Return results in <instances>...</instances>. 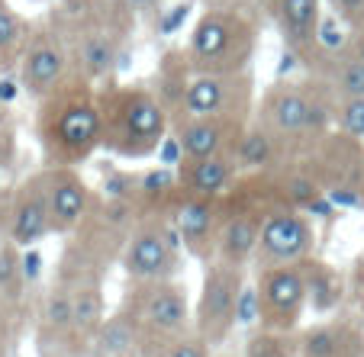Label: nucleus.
Listing matches in <instances>:
<instances>
[{"mask_svg":"<svg viewBox=\"0 0 364 357\" xmlns=\"http://www.w3.org/2000/svg\"><path fill=\"white\" fill-rule=\"evenodd\" d=\"M52 232L48 226V213L42 203V193L36 187V180L20 187V197L14 203V216H10V238L20 248H33L36 241H42Z\"/></svg>","mask_w":364,"mask_h":357,"instance_id":"nucleus-17","label":"nucleus"},{"mask_svg":"<svg viewBox=\"0 0 364 357\" xmlns=\"http://www.w3.org/2000/svg\"><path fill=\"white\" fill-rule=\"evenodd\" d=\"M245 287V270L235 264L210 261L200 287V300L193 309V335L203 338L210 348H220L235 329V300Z\"/></svg>","mask_w":364,"mask_h":357,"instance_id":"nucleus-5","label":"nucleus"},{"mask_svg":"<svg viewBox=\"0 0 364 357\" xmlns=\"http://www.w3.org/2000/svg\"><path fill=\"white\" fill-rule=\"evenodd\" d=\"M20 258L14 254V248H4L0 251V287L4 290H16L20 283Z\"/></svg>","mask_w":364,"mask_h":357,"instance_id":"nucleus-36","label":"nucleus"},{"mask_svg":"<svg viewBox=\"0 0 364 357\" xmlns=\"http://www.w3.org/2000/svg\"><path fill=\"white\" fill-rule=\"evenodd\" d=\"M136 193H139V180L132 174L110 171L103 177V197L110 199V203H132Z\"/></svg>","mask_w":364,"mask_h":357,"instance_id":"nucleus-29","label":"nucleus"},{"mask_svg":"<svg viewBox=\"0 0 364 357\" xmlns=\"http://www.w3.org/2000/svg\"><path fill=\"white\" fill-rule=\"evenodd\" d=\"M258 322L271 331H294L306 306V283L300 264H268L258 270Z\"/></svg>","mask_w":364,"mask_h":357,"instance_id":"nucleus-8","label":"nucleus"},{"mask_svg":"<svg viewBox=\"0 0 364 357\" xmlns=\"http://www.w3.org/2000/svg\"><path fill=\"white\" fill-rule=\"evenodd\" d=\"M23 42V23L10 10L7 0H0V58H10Z\"/></svg>","mask_w":364,"mask_h":357,"instance_id":"nucleus-28","label":"nucleus"},{"mask_svg":"<svg viewBox=\"0 0 364 357\" xmlns=\"http://www.w3.org/2000/svg\"><path fill=\"white\" fill-rule=\"evenodd\" d=\"M178 248L181 238L168 229H139L123 251V268L136 283L171 280V274L178 270Z\"/></svg>","mask_w":364,"mask_h":357,"instance_id":"nucleus-11","label":"nucleus"},{"mask_svg":"<svg viewBox=\"0 0 364 357\" xmlns=\"http://www.w3.org/2000/svg\"><path fill=\"white\" fill-rule=\"evenodd\" d=\"M113 58H117V52H113V45L107 39H90L87 45H84V68H87L90 75H103V71H110Z\"/></svg>","mask_w":364,"mask_h":357,"instance_id":"nucleus-31","label":"nucleus"},{"mask_svg":"<svg viewBox=\"0 0 364 357\" xmlns=\"http://www.w3.org/2000/svg\"><path fill=\"white\" fill-rule=\"evenodd\" d=\"M216 232H220V209L216 199L187 197L178 207V238L191 248L193 254H210L216 248Z\"/></svg>","mask_w":364,"mask_h":357,"instance_id":"nucleus-15","label":"nucleus"},{"mask_svg":"<svg viewBox=\"0 0 364 357\" xmlns=\"http://www.w3.org/2000/svg\"><path fill=\"white\" fill-rule=\"evenodd\" d=\"M300 357H361L364 341L342 325H319L300 338Z\"/></svg>","mask_w":364,"mask_h":357,"instance_id":"nucleus-20","label":"nucleus"},{"mask_svg":"<svg viewBox=\"0 0 364 357\" xmlns=\"http://www.w3.org/2000/svg\"><path fill=\"white\" fill-rule=\"evenodd\" d=\"M332 7V16L345 23L348 29L364 26V0H326Z\"/></svg>","mask_w":364,"mask_h":357,"instance_id":"nucleus-34","label":"nucleus"},{"mask_svg":"<svg viewBox=\"0 0 364 357\" xmlns=\"http://www.w3.org/2000/svg\"><path fill=\"white\" fill-rule=\"evenodd\" d=\"M313 251V229L306 216L296 209H268L258 226V248L255 254L264 258V264H300Z\"/></svg>","mask_w":364,"mask_h":357,"instance_id":"nucleus-9","label":"nucleus"},{"mask_svg":"<svg viewBox=\"0 0 364 357\" xmlns=\"http://www.w3.org/2000/svg\"><path fill=\"white\" fill-rule=\"evenodd\" d=\"M274 142L277 138L271 136L268 129H242L239 142H235L232 155L239 158V165L245 167H268L274 161Z\"/></svg>","mask_w":364,"mask_h":357,"instance_id":"nucleus-24","label":"nucleus"},{"mask_svg":"<svg viewBox=\"0 0 364 357\" xmlns=\"http://www.w3.org/2000/svg\"><path fill=\"white\" fill-rule=\"evenodd\" d=\"M338 123L348 132L351 138H364V97H355V100H342L338 104Z\"/></svg>","mask_w":364,"mask_h":357,"instance_id":"nucleus-32","label":"nucleus"},{"mask_svg":"<svg viewBox=\"0 0 364 357\" xmlns=\"http://www.w3.org/2000/svg\"><path fill=\"white\" fill-rule=\"evenodd\" d=\"M268 7L290 52H306L316 45L323 0H268Z\"/></svg>","mask_w":364,"mask_h":357,"instance_id":"nucleus-14","label":"nucleus"},{"mask_svg":"<svg viewBox=\"0 0 364 357\" xmlns=\"http://www.w3.org/2000/svg\"><path fill=\"white\" fill-rule=\"evenodd\" d=\"M258 29L239 7H213L197 20L187 62L197 75H239L255 55Z\"/></svg>","mask_w":364,"mask_h":357,"instance_id":"nucleus-3","label":"nucleus"},{"mask_svg":"<svg viewBox=\"0 0 364 357\" xmlns=\"http://www.w3.org/2000/svg\"><path fill=\"white\" fill-rule=\"evenodd\" d=\"M245 357H300V344L290 338V331H255L245 344Z\"/></svg>","mask_w":364,"mask_h":357,"instance_id":"nucleus-25","label":"nucleus"},{"mask_svg":"<svg viewBox=\"0 0 364 357\" xmlns=\"http://www.w3.org/2000/svg\"><path fill=\"white\" fill-rule=\"evenodd\" d=\"M20 94V87H16V81H10V77H4L0 81V104H10L14 97Z\"/></svg>","mask_w":364,"mask_h":357,"instance_id":"nucleus-39","label":"nucleus"},{"mask_svg":"<svg viewBox=\"0 0 364 357\" xmlns=\"http://www.w3.org/2000/svg\"><path fill=\"white\" fill-rule=\"evenodd\" d=\"M33 180L42 193L52 232H71V229L81 226L90 207V190L75 174V167H46Z\"/></svg>","mask_w":364,"mask_h":357,"instance_id":"nucleus-10","label":"nucleus"},{"mask_svg":"<svg viewBox=\"0 0 364 357\" xmlns=\"http://www.w3.org/2000/svg\"><path fill=\"white\" fill-rule=\"evenodd\" d=\"M97 106H100V148L119 158H149L168 136L165 104L142 87L103 90L97 94Z\"/></svg>","mask_w":364,"mask_h":357,"instance_id":"nucleus-2","label":"nucleus"},{"mask_svg":"<svg viewBox=\"0 0 364 357\" xmlns=\"http://www.w3.org/2000/svg\"><path fill=\"white\" fill-rule=\"evenodd\" d=\"M242 129H245L242 123H229V119L184 116V123L178 126V136L174 138H178L184 158H213V155H232Z\"/></svg>","mask_w":364,"mask_h":357,"instance_id":"nucleus-12","label":"nucleus"},{"mask_svg":"<svg viewBox=\"0 0 364 357\" xmlns=\"http://www.w3.org/2000/svg\"><path fill=\"white\" fill-rule=\"evenodd\" d=\"M46 329H52L55 335H68L71 331V293L68 290H52L46 300Z\"/></svg>","mask_w":364,"mask_h":357,"instance_id":"nucleus-26","label":"nucleus"},{"mask_svg":"<svg viewBox=\"0 0 364 357\" xmlns=\"http://www.w3.org/2000/svg\"><path fill=\"white\" fill-rule=\"evenodd\" d=\"M139 190H142L145 197H161V193L174 190V171L159 165L155 171H149L142 180H139Z\"/></svg>","mask_w":364,"mask_h":357,"instance_id":"nucleus-33","label":"nucleus"},{"mask_svg":"<svg viewBox=\"0 0 364 357\" xmlns=\"http://www.w3.org/2000/svg\"><path fill=\"white\" fill-rule=\"evenodd\" d=\"M351 55L364 62V26L355 29V39H351Z\"/></svg>","mask_w":364,"mask_h":357,"instance_id":"nucleus-40","label":"nucleus"},{"mask_svg":"<svg viewBox=\"0 0 364 357\" xmlns=\"http://www.w3.org/2000/svg\"><path fill=\"white\" fill-rule=\"evenodd\" d=\"M332 62H329V81L326 87L338 97V100H355V97H364V62L355 58L351 52H345L338 58V52H332Z\"/></svg>","mask_w":364,"mask_h":357,"instance_id":"nucleus-22","label":"nucleus"},{"mask_svg":"<svg viewBox=\"0 0 364 357\" xmlns=\"http://www.w3.org/2000/svg\"><path fill=\"white\" fill-rule=\"evenodd\" d=\"M300 270H303V283H306V300L316 306V312H329L338 302V296H342V283H338L336 270L329 264L309 261V258L300 261Z\"/></svg>","mask_w":364,"mask_h":357,"instance_id":"nucleus-21","label":"nucleus"},{"mask_svg":"<svg viewBox=\"0 0 364 357\" xmlns=\"http://www.w3.org/2000/svg\"><path fill=\"white\" fill-rule=\"evenodd\" d=\"M252 322H258V293H255V287H242L239 300H235V325Z\"/></svg>","mask_w":364,"mask_h":357,"instance_id":"nucleus-35","label":"nucleus"},{"mask_svg":"<svg viewBox=\"0 0 364 357\" xmlns=\"http://www.w3.org/2000/svg\"><path fill=\"white\" fill-rule=\"evenodd\" d=\"M39 145L46 167H75L100 148V106L97 94L81 84H58L42 97Z\"/></svg>","mask_w":364,"mask_h":357,"instance_id":"nucleus-1","label":"nucleus"},{"mask_svg":"<svg viewBox=\"0 0 364 357\" xmlns=\"http://www.w3.org/2000/svg\"><path fill=\"white\" fill-rule=\"evenodd\" d=\"M178 106L184 116H213L229 123H245L252 110V77L239 75H197L184 84Z\"/></svg>","mask_w":364,"mask_h":357,"instance_id":"nucleus-7","label":"nucleus"},{"mask_svg":"<svg viewBox=\"0 0 364 357\" xmlns=\"http://www.w3.org/2000/svg\"><path fill=\"white\" fill-rule=\"evenodd\" d=\"M20 274H23V280H39V274H42V254L36 251V245L33 248H26V254L20 258Z\"/></svg>","mask_w":364,"mask_h":357,"instance_id":"nucleus-37","label":"nucleus"},{"mask_svg":"<svg viewBox=\"0 0 364 357\" xmlns=\"http://www.w3.org/2000/svg\"><path fill=\"white\" fill-rule=\"evenodd\" d=\"M210 351L213 348H210L203 338L193 335V329H191V331H184L181 338L161 344L159 351H151V354H145V357H210Z\"/></svg>","mask_w":364,"mask_h":357,"instance_id":"nucleus-27","label":"nucleus"},{"mask_svg":"<svg viewBox=\"0 0 364 357\" xmlns=\"http://www.w3.org/2000/svg\"><path fill=\"white\" fill-rule=\"evenodd\" d=\"M126 312L142 338V357L191 331V300L187 290L174 280L139 283V290L126 302Z\"/></svg>","mask_w":364,"mask_h":357,"instance_id":"nucleus-4","label":"nucleus"},{"mask_svg":"<svg viewBox=\"0 0 364 357\" xmlns=\"http://www.w3.org/2000/svg\"><path fill=\"white\" fill-rule=\"evenodd\" d=\"M171 10H174V13H171V16H165V20L159 23L161 33H174V29H178L181 23H184V16H187V7H171Z\"/></svg>","mask_w":364,"mask_h":357,"instance_id":"nucleus-38","label":"nucleus"},{"mask_svg":"<svg viewBox=\"0 0 364 357\" xmlns=\"http://www.w3.org/2000/svg\"><path fill=\"white\" fill-rule=\"evenodd\" d=\"M316 45L326 48V55L332 52H342L345 48V23L338 16H319V26H316Z\"/></svg>","mask_w":364,"mask_h":357,"instance_id":"nucleus-30","label":"nucleus"},{"mask_svg":"<svg viewBox=\"0 0 364 357\" xmlns=\"http://www.w3.org/2000/svg\"><path fill=\"white\" fill-rule=\"evenodd\" d=\"M68 55L52 35H36L23 52V90L33 97H46L65 81Z\"/></svg>","mask_w":364,"mask_h":357,"instance_id":"nucleus-13","label":"nucleus"},{"mask_svg":"<svg viewBox=\"0 0 364 357\" xmlns=\"http://www.w3.org/2000/svg\"><path fill=\"white\" fill-rule=\"evenodd\" d=\"M332 110L319 90H303L300 84H274L262 104V129L274 138L319 136L329 123Z\"/></svg>","mask_w":364,"mask_h":357,"instance_id":"nucleus-6","label":"nucleus"},{"mask_svg":"<svg viewBox=\"0 0 364 357\" xmlns=\"http://www.w3.org/2000/svg\"><path fill=\"white\" fill-rule=\"evenodd\" d=\"M129 7H139V10H145V7H155V4H161V0H126Z\"/></svg>","mask_w":364,"mask_h":357,"instance_id":"nucleus-41","label":"nucleus"},{"mask_svg":"<svg viewBox=\"0 0 364 357\" xmlns=\"http://www.w3.org/2000/svg\"><path fill=\"white\" fill-rule=\"evenodd\" d=\"M235 177L232 155H213V158H184L178 165V184L187 197L216 199Z\"/></svg>","mask_w":364,"mask_h":357,"instance_id":"nucleus-16","label":"nucleus"},{"mask_svg":"<svg viewBox=\"0 0 364 357\" xmlns=\"http://www.w3.org/2000/svg\"><path fill=\"white\" fill-rule=\"evenodd\" d=\"M90 357H142V338L129 312L119 309L103 319L100 329L90 335Z\"/></svg>","mask_w":364,"mask_h":357,"instance_id":"nucleus-19","label":"nucleus"},{"mask_svg":"<svg viewBox=\"0 0 364 357\" xmlns=\"http://www.w3.org/2000/svg\"><path fill=\"white\" fill-rule=\"evenodd\" d=\"M103 322V300L97 287H77L71 293V331L81 335L84 341H90L97 329Z\"/></svg>","mask_w":364,"mask_h":357,"instance_id":"nucleus-23","label":"nucleus"},{"mask_svg":"<svg viewBox=\"0 0 364 357\" xmlns=\"http://www.w3.org/2000/svg\"><path fill=\"white\" fill-rule=\"evenodd\" d=\"M258 226H262V216L255 213L229 216L220 226V232H216V261L245 268L248 258L258 248Z\"/></svg>","mask_w":364,"mask_h":357,"instance_id":"nucleus-18","label":"nucleus"}]
</instances>
